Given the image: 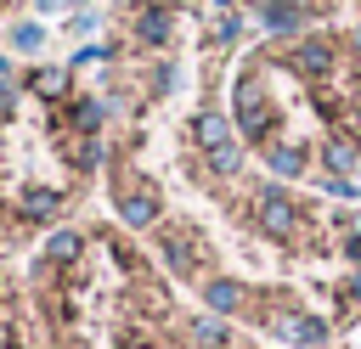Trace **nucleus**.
<instances>
[{"label": "nucleus", "instance_id": "5701e85b", "mask_svg": "<svg viewBox=\"0 0 361 349\" xmlns=\"http://www.w3.org/2000/svg\"><path fill=\"white\" fill-rule=\"evenodd\" d=\"M344 248H350V259H361V231H355V236H350Z\"/></svg>", "mask_w": 361, "mask_h": 349}, {"label": "nucleus", "instance_id": "423d86ee", "mask_svg": "<svg viewBox=\"0 0 361 349\" xmlns=\"http://www.w3.org/2000/svg\"><path fill=\"white\" fill-rule=\"evenodd\" d=\"M17 214H23V220H56V214H62V191H51V186H28V191L17 197Z\"/></svg>", "mask_w": 361, "mask_h": 349}, {"label": "nucleus", "instance_id": "4468645a", "mask_svg": "<svg viewBox=\"0 0 361 349\" xmlns=\"http://www.w3.org/2000/svg\"><path fill=\"white\" fill-rule=\"evenodd\" d=\"M322 158H327V169H333L338 180H350V169H355V146H350V141H327Z\"/></svg>", "mask_w": 361, "mask_h": 349}, {"label": "nucleus", "instance_id": "f3484780", "mask_svg": "<svg viewBox=\"0 0 361 349\" xmlns=\"http://www.w3.org/2000/svg\"><path fill=\"white\" fill-rule=\"evenodd\" d=\"M271 169H276V174H299V169H305V152H299V146H271Z\"/></svg>", "mask_w": 361, "mask_h": 349}, {"label": "nucleus", "instance_id": "ddd939ff", "mask_svg": "<svg viewBox=\"0 0 361 349\" xmlns=\"http://www.w3.org/2000/svg\"><path fill=\"white\" fill-rule=\"evenodd\" d=\"M34 96H45V101H56V96H68V68H39L34 79Z\"/></svg>", "mask_w": 361, "mask_h": 349}, {"label": "nucleus", "instance_id": "39448f33", "mask_svg": "<svg viewBox=\"0 0 361 349\" xmlns=\"http://www.w3.org/2000/svg\"><path fill=\"white\" fill-rule=\"evenodd\" d=\"M333 62H338V56H333V45H327V39H299V45H293V68H299L305 79L333 73Z\"/></svg>", "mask_w": 361, "mask_h": 349}, {"label": "nucleus", "instance_id": "20e7f679", "mask_svg": "<svg viewBox=\"0 0 361 349\" xmlns=\"http://www.w3.org/2000/svg\"><path fill=\"white\" fill-rule=\"evenodd\" d=\"M158 248H164L169 270H180V276L197 270V248H192V231H186V225H164V231H158Z\"/></svg>", "mask_w": 361, "mask_h": 349}, {"label": "nucleus", "instance_id": "9d476101", "mask_svg": "<svg viewBox=\"0 0 361 349\" xmlns=\"http://www.w3.org/2000/svg\"><path fill=\"white\" fill-rule=\"evenodd\" d=\"M192 135H197V141H203L209 152L231 141V129H226V118H220V113H197V118H192Z\"/></svg>", "mask_w": 361, "mask_h": 349}, {"label": "nucleus", "instance_id": "9b49d317", "mask_svg": "<svg viewBox=\"0 0 361 349\" xmlns=\"http://www.w3.org/2000/svg\"><path fill=\"white\" fill-rule=\"evenodd\" d=\"M79 248H85V242H79V231H56V236L45 242V265H73V259H79Z\"/></svg>", "mask_w": 361, "mask_h": 349}, {"label": "nucleus", "instance_id": "393cba45", "mask_svg": "<svg viewBox=\"0 0 361 349\" xmlns=\"http://www.w3.org/2000/svg\"><path fill=\"white\" fill-rule=\"evenodd\" d=\"M350 298H361V270H355V276H350Z\"/></svg>", "mask_w": 361, "mask_h": 349}, {"label": "nucleus", "instance_id": "412c9836", "mask_svg": "<svg viewBox=\"0 0 361 349\" xmlns=\"http://www.w3.org/2000/svg\"><path fill=\"white\" fill-rule=\"evenodd\" d=\"M0 349H17V326L11 321H0Z\"/></svg>", "mask_w": 361, "mask_h": 349}, {"label": "nucleus", "instance_id": "6e6552de", "mask_svg": "<svg viewBox=\"0 0 361 349\" xmlns=\"http://www.w3.org/2000/svg\"><path fill=\"white\" fill-rule=\"evenodd\" d=\"M282 332H288L299 349H322V338H327V326H322L316 315H288V321H282Z\"/></svg>", "mask_w": 361, "mask_h": 349}, {"label": "nucleus", "instance_id": "f03ea898", "mask_svg": "<svg viewBox=\"0 0 361 349\" xmlns=\"http://www.w3.org/2000/svg\"><path fill=\"white\" fill-rule=\"evenodd\" d=\"M254 220H259V231H265V236H293L299 208H293L276 186H265V191H259V203H254Z\"/></svg>", "mask_w": 361, "mask_h": 349}, {"label": "nucleus", "instance_id": "b1692460", "mask_svg": "<svg viewBox=\"0 0 361 349\" xmlns=\"http://www.w3.org/2000/svg\"><path fill=\"white\" fill-rule=\"evenodd\" d=\"M118 349H152V343H147V338H124Z\"/></svg>", "mask_w": 361, "mask_h": 349}, {"label": "nucleus", "instance_id": "4be33fe9", "mask_svg": "<svg viewBox=\"0 0 361 349\" xmlns=\"http://www.w3.org/2000/svg\"><path fill=\"white\" fill-rule=\"evenodd\" d=\"M0 113H11V84H0Z\"/></svg>", "mask_w": 361, "mask_h": 349}, {"label": "nucleus", "instance_id": "6ab92c4d", "mask_svg": "<svg viewBox=\"0 0 361 349\" xmlns=\"http://www.w3.org/2000/svg\"><path fill=\"white\" fill-rule=\"evenodd\" d=\"M96 124H102V101H79V107H73V129H79V135H90Z\"/></svg>", "mask_w": 361, "mask_h": 349}, {"label": "nucleus", "instance_id": "1a4fd4ad", "mask_svg": "<svg viewBox=\"0 0 361 349\" xmlns=\"http://www.w3.org/2000/svg\"><path fill=\"white\" fill-rule=\"evenodd\" d=\"M135 34H141V45H164V39H169V11H164V6H147V11L135 17Z\"/></svg>", "mask_w": 361, "mask_h": 349}, {"label": "nucleus", "instance_id": "a211bd4d", "mask_svg": "<svg viewBox=\"0 0 361 349\" xmlns=\"http://www.w3.org/2000/svg\"><path fill=\"white\" fill-rule=\"evenodd\" d=\"M11 45H17V51H39V45H45V28H39V23H17V28H11Z\"/></svg>", "mask_w": 361, "mask_h": 349}, {"label": "nucleus", "instance_id": "f257e3e1", "mask_svg": "<svg viewBox=\"0 0 361 349\" xmlns=\"http://www.w3.org/2000/svg\"><path fill=\"white\" fill-rule=\"evenodd\" d=\"M237 124H243L248 141H271V129H276V107L265 101L259 79H243V84H237Z\"/></svg>", "mask_w": 361, "mask_h": 349}, {"label": "nucleus", "instance_id": "f8f14e48", "mask_svg": "<svg viewBox=\"0 0 361 349\" xmlns=\"http://www.w3.org/2000/svg\"><path fill=\"white\" fill-rule=\"evenodd\" d=\"M192 343L197 349H226V321L220 315H197L192 321Z\"/></svg>", "mask_w": 361, "mask_h": 349}, {"label": "nucleus", "instance_id": "2eb2a0df", "mask_svg": "<svg viewBox=\"0 0 361 349\" xmlns=\"http://www.w3.org/2000/svg\"><path fill=\"white\" fill-rule=\"evenodd\" d=\"M259 11H265L271 28H293V23H299V6H293V0H265Z\"/></svg>", "mask_w": 361, "mask_h": 349}, {"label": "nucleus", "instance_id": "7ed1b4c3", "mask_svg": "<svg viewBox=\"0 0 361 349\" xmlns=\"http://www.w3.org/2000/svg\"><path fill=\"white\" fill-rule=\"evenodd\" d=\"M118 220H124V225H152V220H158V191H152L147 180H124V191H118Z\"/></svg>", "mask_w": 361, "mask_h": 349}, {"label": "nucleus", "instance_id": "dca6fc26", "mask_svg": "<svg viewBox=\"0 0 361 349\" xmlns=\"http://www.w3.org/2000/svg\"><path fill=\"white\" fill-rule=\"evenodd\" d=\"M209 169H214V174H237V169H243V152L226 141V146H214V152H209Z\"/></svg>", "mask_w": 361, "mask_h": 349}, {"label": "nucleus", "instance_id": "aec40b11", "mask_svg": "<svg viewBox=\"0 0 361 349\" xmlns=\"http://www.w3.org/2000/svg\"><path fill=\"white\" fill-rule=\"evenodd\" d=\"M73 163H79V169H96V163H102V141H96V135H79V146H73Z\"/></svg>", "mask_w": 361, "mask_h": 349}, {"label": "nucleus", "instance_id": "0eeeda50", "mask_svg": "<svg viewBox=\"0 0 361 349\" xmlns=\"http://www.w3.org/2000/svg\"><path fill=\"white\" fill-rule=\"evenodd\" d=\"M203 304H209V315H231V310H243V287L231 276H214L203 287Z\"/></svg>", "mask_w": 361, "mask_h": 349}]
</instances>
